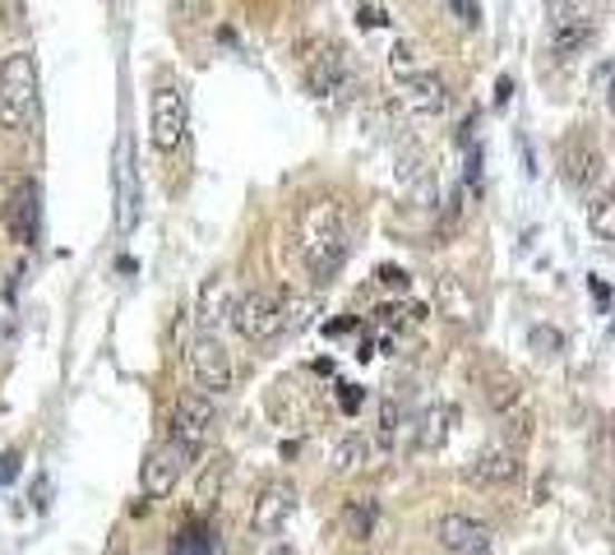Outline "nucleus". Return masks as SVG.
<instances>
[{
    "mask_svg": "<svg viewBox=\"0 0 615 555\" xmlns=\"http://www.w3.org/2000/svg\"><path fill=\"white\" fill-rule=\"evenodd\" d=\"M389 70H393L398 79H412V75H421V70H417V51H412L408 42H398V47L389 51Z\"/></svg>",
    "mask_w": 615,
    "mask_h": 555,
    "instance_id": "obj_29",
    "label": "nucleus"
},
{
    "mask_svg": "<svg viewBox=\"0 0 615 555\" xmlns=\"http://www.w3.org/2000/svg\"><path fill=\"white\" fill-rule=\"evenodd\" d=\"M283 315H287V301L279 292H273V288H251L232 305V329L245 338V343H269L273 333H283Z\"/></svg>",
    "mask_w": 615,
    "mask_h": 555,
    "instance_id": "obj_3",
    "label": "nucleus"
},
{
    "mask_svg": "<svg viewBox=\"0 0 615 555\" xmlns=\"http://www.w3.org/2000/svg\"><path fill=\"white\" fill-rule=\"evenodd\" d=\"M172 555H218V546H213V533L208 523H180L176 537H172Z\"/></svg>",
    "mask_w": 615,
    "mask_h": 555,
    "instance_id": "obj_23",
    "label": "nucleus"
},
{
    "mask_svg": "<svg viewBox=\"0 0 615 555\" xmlns=\"http://www.w3.org/2000/svg\"><path fill=\"white\" fill-rule=\"evenodd\" d=\"M227 473H232V458H227V454H218V458H208V463H204L199 486H195V500H199V509H208L213 500H218V490H223Z\"/></svg>",
    "mask_w": 615,
    "mask_h": 555,
    "instance_id": "obj_24",
    "label": "nucleus"
},
{
    "mask_svg": "<svg viewBox=\"0 0 615 555\" xmlns=\"http://www.w3.org/2000/svg\"><path fill=\"white\" fill-rule=\"evenodd\" d=\"M436 537H440V546L449 555H490V546H496L490 528L481 518H472V514H445Z\"/></svg>",
    "mask_w": 615,
    "mask_h": 555,
    "instance_id": "obj_10",
    "label": "nucleus"
},
{
    "mask_svg": "<svg viewBox=\"0 0 615 555\" xmlns=\"http://www.w3.org/2000/svg\"><path fill=\"white\" fill-rule=\"evenodd\" d=\"M528 348H533L537 357H560V352H565V333L550 329V324H533V329H528Z\"/></svg>",
    "mask_w": 615,
    "mask_h": 555,
    "instance_id": "obj_27",
    "label": "nucleus"
},
{
    "mask_svg": "<svg viewBox=\"0 0 615 555\" xmlns=\"http://www.w3.org/2000/svg\"><path fill=\"white\" fill-rule=\"evenodd\" d=\"M148 139L153 148L163 153H176L180 139H186V93H180L176 84H158V93H153V107H148Z\"/></svg>",
    "mask_w": 615,
    "mask_h": 555,
    "instance_id": "obj_4",
    "label": "nucleus"
},
{
    "mask_svg": "<svg viewBox=\"0 0 615 555\" xmlns=\"http://www.w3.org/2000/svg\"><path fill=\"white\" fill-rule=\"evenodd\" d=\"M375 449H393L398 445V398L393 393H384L380 398V417H375V440H371Z\"/></svg>",
    "mask_w": 615,
    "mask_h": 555,
    "instance_id": "obj_25",
    "label": "nucleus"
},
{
    "mask_svg": "<svg viewBox=\"0 0 615 555\" xmlns=\"http://www.w3.org/2000/svg\"><path fill=\"white\" fill-rule=\"evenodd\" d=\"M338 403H343V412L352 417V412L361 408V389H357V384H343V393H338Z\"/></svg>",
    "mask_w": 615,
    "mask_h": 555,
    "instance_id": "obj_33",
    "label": "nucleus"
},
{
    "mask_svg": "<svg viewBox=\"0 0 615 555\" xmlns=\"http://www.w3.org/2000/svg\"><path fill=\"white\" fill-rule=\"evenodd\" d=\"M6 232L19 241V245H33L38 241V181H19L10 199H6Z\"/></svg>",
    "mask_w": 615,
    "mask_h": 555,
    "instance_id": "obj_11",
    "label": "nucleus"
},
{
    "mask_svg": "<svg viewBox=\"0 0 615 555\" xmlns=\"http://www.w3.org/2000/svg\"><path fill=\"white\" fill-rule=\"evenodd\" d=\"M264 555H296V551H292V546H269Z\"/></svg>",
    "mask_w": 615,
    "mask_h": 555,
    "instance_id": "obj_37",
    "label": "nucleus"
},
{
    "mask_svg": "<svg viewBox=\"0 0 615 555\" xmlns=\"http://www.w3.org/2000/svg\"><path fill=\"white\" fill-rule=\"evenodd\" d=\"M315 315V301H287V315H283V329L287 333H301Z\"/></svg>",
    "mask_w": 615,
    "mask_h": 555,
    "instance_id": "obj_30",
    "label": "nucleus"
},
{
    "mask_svg": "<svg viewBox=\"0 0 615 555\" xmlns=\"http://www.w3.org/2000/svg\"><path fill=\"white\" fill-rule=\"evenodd\" d=\"M611 445H615V417H611Z\"/></svg>",
    "mask_w": 615,
    "mask_h": 555,
    "instance_id": "obj_39",
    "label": "nucleus"
},
{
    "mask_svg": "<svg viewBox=\"0 0 615 555\" xmlns=\"http://www.w3.org/2000/svg\"><path fill=\"white\" fill-rule=\"evenodd\" d=\"M371 440H365V436H357V430H352V436H343V440H338L333 449H329V468H333V477H352L357 468H361V463L365 458H371Z\"/></svg>",
    "mask_w": 615,
    "mask_h": 555,
    "instance_id": "obj_20",
    "label": "nucleus"
},
{
    "mask_svg": "<svg viewBox=\"0 0 615 555\" xmlns=\"http://www.w3.org/2000/svg\"><path fill=\"white\" fill-rule=\"evenodd\" d=\"M38 116V56L10 51L0 60V130H28Z\"/></svg>",
    "mask_w": 615,
    "mask_h": 555,
    "instance_id": "obj_2",
    "label": "nucleus"
},
{
    "mask_svg": "<svg viewBox=\"0 0 615 555\" xmlns=\"http://www.w3.org/2000/svg\"><path fill=\"white\" fill-rule=\"evenodd\" d=\"M449 10L463 19V23H477V19H481V6H477V0H449Z\"/></svg>",
    "mask_w": 615,
    "mask_h": 555,
    "instance_id": "obj_32",
    "label": "nucleus"
},
{
    "mask_svg": "<svg viewBox=\"0 0 615 555\" xmlns=\"http://www.w3.org/2000/svg\"><path fill=\"white\" fill-rule=\"evenodd\" d=\"M509 93H514V84H509V79H500V93H496V103H500V107L509 103Z\"/></svg>",
    "mask_w": 615,
    "mask_h": 555,
    "instance_id": "obj_36",
    "label": "nucleus"
},
{
    "mask_svg": "<svg viewBox=\"0 0 615 555\" xmlns=\"http://www.w3.org/2000/svg\"><path fill=\"white\" fill-rule=\"evenodd\" d=\"M191 376H195V384H199L208 398L232 389L236 370H232V352L223 348L218 333H199L195 343H191Z\"/></svg>",
    "mask_w": 615,
    "mask_h": 555,
    "instance_id": "obj_6",
    "label": "nucleus"
},
{
    "mask_svg": "<svg viewBox=\"0 0 615 555\" xmlns=\"http://www.w3.org/2000/svg\"><path fill=\"white\" fill-rule=\"evenodd\" d=\"M611 518H615V490H611Z\"/></svg>",
    "mask_w": 615,
    "mask_h": 555,
    "instance_id": "obj_40",
    "label": "nucleus"
},
{
    "mask_svg": "<svg viewBox=\"0 0 615 555\" xmlns=\"http://www.w3.org/2000/svg\"><path fill=\"white\" fill-rule=\"evenodd\" d=\"M111 181H116V232L130 236L139 227V176H135V148H130V139L116 144Z\"/></svg>",
    "mask_w": 615,
    "mask_h": 555,
    "instance_id": "obj_8",
    "label": "nucleus"
},
{
    "mask_svg": "<svg viewBox=\"0 0 615 555\" xmlns=\"http://www.w3.org/2000/svg\"><path fill=\"white\" fill-rule=\"evenodd\" d=\"M292 514H296V486H292V481H269V486L260 490L255 509H251V533H255V537L283 533Z\"/></svg>",
    "mask_w": 615,
    "mask_h": 555,
    "instance_id": "obj_9",
    "label": "nucleus"
},
{
    "mask_svg": "<svg viewBox=\"0 0 615 555\" xmlns=\"http://www.w3.org/2000/svg\"><path fill=\"white\" fill-rule=\"evenodd\" d=\"M380 283H384V288H393V292H408L412 278H408L403 269H398V264H384V269H380Z\"/></svg>",
    "mask_w": 615,
    "mask_h": 555,
    "instance_id": "obj_31",
    "label": "nucleus"
},
{
    "mask_svg": "<svg viewBox=\"0 0 615 555\" xmlns=\"http://www.w3.org/2000/svg\"><path fill=\"white\" fill-rule=\"evenodd\" d=\"M375 518H380V505L371 496H357V500L343 505V518H338V523H343V533L352 542H365V537L375 533Z\"/></svg>",
    "mask_w": 615,
    "mask_h": 555,
    "instance_id": "obj_21",
    "label": "nucleus"
},
{
    "mask_svg": "<svg viewBox=\"0 0 615 555\" xmlns=\"http://www.w3.org/2000/svg\"><path fill=\"white\" fill-rule=\"evenodd\" d=\"M560 172H565V181L574 185V191H588V185L597 181L602 153L588 144V135H569L565 139V148H560Z\"/></svg>",
    "mask_w": 615,
    "mask_h": 555,
    "instance_id": "obj_14",
    "label": "nucleus"
},
{
    "mask_svg": "<svg viewBox=\"0 0 615 555\" xmlns=\"http://www.w3.org/2000/svg\"><path fill=\"white\" fill-rule=\"evenodd\" d=\"M186 468H191V454L180 449L176 440H163L158 449L144 458V473H139L144 496H148V500H167L172 490L180 486V473H186Z\"/></svg>",
    "mask_w": 615,
    "mask_h": 555,
    "instance_id": "obj_7",
    "label": "nucleus"
},
{
    "mask_svg": "<svg viewBox=\"0 0 615 555\" xmlns=\"http://www.w3.org/2000/svg\"><path fill=\"white\" fill-rule=\"evenodd\" d=\"M606 103H611V111H615V79H611V93H606Z\"/></svg>",
    "mask_w": 615,
    "mask_h": 555,
    "instance_id": "obj_38",
    "label": "nucleus"
},
{
    "mask_svg": "<svg viewBox=\"0 0 615 555\" xmlns=\"http://www.w3.org/2000/svg\"><path fill=\"white\" fill-rule=\"evenodd\" d=\"M436 301H440V315H449V320H458V324H472V320H477V301L468 296V288L458 283L453 273H445L440 283H436Z\"/></svg>",
    "mask_w": 615,
    "mask_h": 555,
    "instance_id": "obj_18",
    "label": "nucleus"
},
{
    "mask_svg": "<svg viewBox=\"0 0 615 555\" xmlns=\"http://www.w3.org/2000/svg\"><path fill=\"white\" fill-rule=\"evenodd\" d=\"M301 255L315 288H329L338 278L348 260V213L338 199H315L301 213Z\"/></svg>",
    "mask_w": 615,
    "mask_h": 555,
    "instance_id": "obj_1",
    "label": "nucleus"
},
{
    "mask_svg": "<svg viewBox=\"0 0 615 555\" xmlns=\"http://www.w3.org/2000/svg\"><path fill=\"white\" fill-rule=\"evenodd\" d=\"M232 288H227V278L223 273H213L204 278V288H199V305H195V320H199V333H218L223 320H232Z\"/></svg>",
    "mask_w": 615,
    "mask_h": 555,
    "instance_id": "obj_15",
    "label": "nucleus"
},
{
    "mask_svg": "<svg viewBox=\"0 0 615 555\" xmlns=\"http://www.w3.org/2000/svg\"><path fill=\"white\" fill-rule=\"evenodd\" d=\"M10 477H14V454L0 458V481H10Z\"/></svg>",
    "mask_w": 615,
    "mask_h": 555,
    "instance_id": "obj_35",
    "label": "nucleus"
},
{
    "mask_svg": "<svg viewBox=\"0 0 615 555\" xmlns=\"http://www.w3.org/2000/svg\"><path fill=\"white\" fill-rule=\"evenodd\" d=\"M403 107H412V111H421V116H440L445 107H449V93H445V84L436 79V75H412V79H403Z\"/></svg>",
    "mask_w": 615,
    "mask_h": 555,
    "instance_id": "obj_17",
    "label": "nucleus"
},
{
    "mask_svg": "<svg viewBox=\"0 0 615 555\" xmlns=\"http://www.w3.org/2000/svg\"><path fill=\"white\" fill-rule=\"evenodd\" d=\"M523 477V458L514 445H490L472 458V468H468V481L477 486H514Z\"/></svg>",
    "mask_w": 615,
    "mask_h": 555,
    "instance_id": "obj_12",
    "label": "nucleus"
},
{
    "mask_svg": "<svg viewBox=\"0 0 615 555\" xmlns=\"http://www.w3.org/2000/svg\"><path fill=\"white\" fill-rule=\"evenodd\" d=\"M213 426H218V408H213L208 393H180L176 412H172V440L186 449L191 458L213 440Z\"/></svg>",
    "mask_w": 615,
    "mask_h": 555,
    "instance_id": "obj_5",
    "label": "nucleus"
},
{
    "mask_svg": "<svg viewBox=\"0 0 615 555\" xmlns=\"http://www.w3.org/2000/svg\"><path fill=\"white\" fill-rule=\"evenodd\" d=\"M588 227H593L602 241H615V191H606V195H597V199L588 204Z\"/></svg>",
    "mask_w": 615,
    "mask_h": 555,
    "instance_id": "obj_26",
    "label": "nucleus"
},
{
    "mask_svg": "<svg viewBox=\"0 0 615 555\" xmlns=\"http://www.w3.org/2000/svg\"><path fill=\"white\" fill-rule=\"evenodd\" d=\"M597 14H602L597 0H546L550 33H569V28H593L597 33Z\"/></svg>",
    "mask_w": 615,
    "mask_h": 555,
    "instance_id": "obj_16",
    "label": "nucleus"
},
{
    "mask_svg": "<svg viewBox=\"0 0 615 555\" xmlns=\"http://www.w3.org/2000/svg\"><path fill=\"white\" fill-rule=\"evenodd\" d=\"M486 403L496 408L500 417H514L523 408V384L509 376V370H496V376L486 380Z\"/></svg>",
    "mask_w": 615,
    "mask_h": 555,
    "instance_id": "obj_22",
    "label": "nucleus"
},
{
    "mask_svg": "<svg viewBox=\"0 0 615 555\" xmlns=\"http://www.w3.org/2000/svg\"><path fill=\"white\" fill-rule=\"evenodd\" d=\"M593 38H597L593 28H569V33H550V51H556V56H574V51L588 47Z\"/></svg>",
    "mask_w": 615,
    "mask_h": 555,
    "instance_id": "obj_28",
    "label": "nucleus"
},
{
    "mask_svg": "<svg viewBox=\"0 0 615 555\" xmlns=\"http://www.w3.org/2000/svg\"><path fill=\"white\" fill-rule=\"evenodd\" d=\"M453 421H458V408H453V403L426 408L421 430H417V449H421V454H436V449L449 440V426H453Z\"/></svg>",
    "mask_w": 615,
    "mask_h": 555,
    "instance_id": "obj_19",
    "label": "nucleus"
},
{
    "mask_svg": "<svg viewBox=\"0 0 615 555\" xmlns=\"http://www.w3.org/2000/svg\"><path fill=\"white\" fill-rule=\"evenodd\" d=\"M593 296H597V305H606V301H611V288L602 283V278H593Z\"/></svg>",
    "mask_w": 615,
    "mask_h": 555,
    "instance_id": "obj_34",
    "label": "nucleus"
},
{
    "mask_svg": "<svg viewBox=\"0 0 615 555\" xmlns=\"http://www.w3.org/2000/svg\"><path fill=\"white\" fill-rule=\"evenodd\" d=\"M343 75H348L343 47L315 42V51L305 56V88H311L315 98H329V93H338V84H343Z\"/></svg>",
    "mask_w": 615,
    "mask_h": 555,
    "instance_id": "obj_13",
    "label": "nucleus"
}]
</instances>
